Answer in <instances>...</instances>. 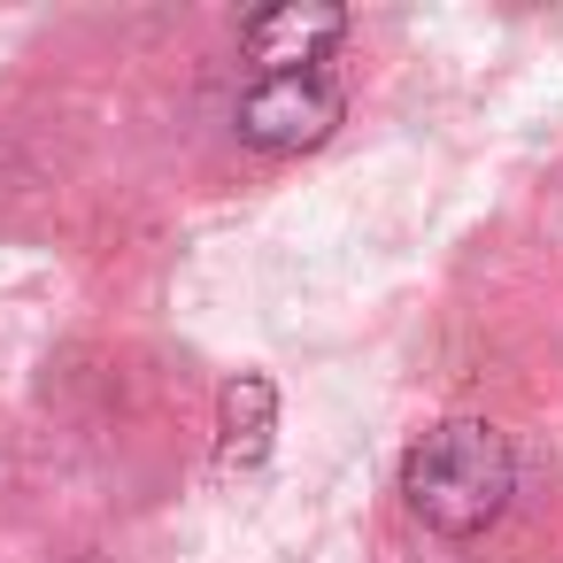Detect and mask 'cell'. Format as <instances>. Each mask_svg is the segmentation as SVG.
I'll list each match as a JSON object with an SVG mask.
<instances>
[{
  "mask_svg": "<svg viewBox=\"0 0 563 563\" xmlns=\"http://www.w3.org/2000/svg\"><path fill=\"white\" fill-rule=\"evenodd\" d=\"M509 494H517V455L509 432L486 417H448L401 455V501L424 532L471 540L509 509Z\"/></svg>",
  "mask_w": 563,
  "mask_h": 563,
  "instance_id": "obj_1",
  "label": "cell"
},
{
  "mask_svg": "<svg viewBox=\"0 0 563 563\" xmlns=\"http://www.w3.org/2000/svg\"><path fill=\"white\" fill-rule=\"evenodd\" d=\"M347 101L324 70H294V78H255L240 101H232V132L263 155H309L340 132Z\"/></svg>",
  "mask_w": 563,
  "mask_h": 563,
  "instance_id": "obj_2",
  "label": "cell"
},
{
  "mask_svg": "<svg viewBox=\"0 0 563 563\" xmlns=\"http://www.w3.org/2000/svg\"><path fill=\"white\" fill-rule=\"evenodd\" d=\"M347 32V9L332 0H278V9H255L240 24V47L263 78H294V70H317Z\"/></svg>",
  "mask_w": 563,
  "mask_h": 563,
  "instance_id": "obj_3",
  "label": "cell"
},
{
  "mask_svg": "<svg viewBox=\"0 0 563 563\" xmlns=\"http://www.w3.org/2000/svg\"><path fill=\"white\" fill-rule=\"evenodd\" d=\"M271 432H278V386L263 371L224 378V394H217V463L224 471H255L271 455Z\"/></svg>",
  "mask_w": 563,
  "mask_h": 563,
  "instance_id": "obj_4",
  "label": "cell"
}]
</instances>
